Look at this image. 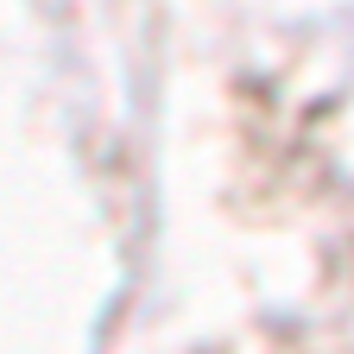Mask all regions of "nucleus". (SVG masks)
Instances as JSON below:
<instances>
[]
</instances>
